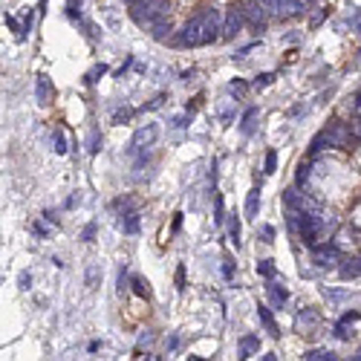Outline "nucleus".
I'll return each mask as SVG.
<instances>
[{"label": "nucleus", "mask_w": 361, "mask_h": 361, "mask_svg": "<svg viewBox=\"0 0 361 361\" xmlns=\"http://www.w3.org/2000/svg\"><path fill=\"white\" fill-rule=\"evenodd\" d=\"M243 12H246V23L257 29V32H263L266 29V18H269V12L260 6V0H252V3H246L243 6Z\"/></svg>", "instance_id": "obj_6"}, {"label": "nucleus", "mask_w": 361, "mask_h": 361, "mask_svg": "<svg viewBox=\"0 0 361 361\" xmlns=\"http://www.w3.org/2000/svg\"><path fill=\"white\" fill-rule=\"evenodd\" d=\"M32 231L38 234V237H46V234H49V229H46L43 223H35V226H32Z\"/></svg>", "instance_id": "obj_38"}, {"label": "nucleus", "mask_w": 361, "mask_h": 361, "mask_svg": "<svg viewBox=\"0 0 361 361\" xmlns=\"http://www.w3.org/2000/svg\"><path fill=\"white\" fill-rule=\"evenodd\" d=\"M303 359H306V361H327V359L332 361V359H335V353H329V350H309Z\"/></svg>", "instance_id": "obj_21"}, {"label": "nucleus", "mask_w": 361, "mask_h": 361, "mask_svg": "<svg viewBox=\"0 0 361 361\" xmlns=\"http://www.w3.org/2000/svg\"><path fill=\"white\" fill-rule=\"evenodd\" d=\"M214 202H217V217H214V220H217V223H223V197L217 194V197H214Z\"/></svg>", "instance_id": "obj_35"}, {"label": "nucleus", "mask_w": 361, "mask_h": 361, "mask_svg": "<svg viewBox=\"0 0 361 361\" xmlns=\"http://www.w3.org/2000/svg\"><path fill=\"white\" fill-rule=\"evenodd\" d=\"M335 338H341V341H344V338H350V332H347V327H344V321H341L338 327H335Z\"/></svg>", "instance_id": "obj_36"}, {"label": "nucleus", "mask_w": 361, "mask_h": 361, "mask_svg": "<svg viewBox=\"0 0 361 361\" xmlns=\"http://www.w3.org/2000/svg\"><path fill=\"white\" fill-rule=\"evenodd\" d=\"M96 231H98V226H96V223H90L84 231H81V240H84V243H90V240L96 237Z\"/></svg>", "instance_id": "obj_29"}, {"label": "nucleus", "mask_w": 361, "mask_h": 361, "mask_svg": "<svg viewBox=\"0 0 361 361\" xmlns=\"http://www.w3.org/2000/svg\"><path fill=\"white\" fill-rule=\"evenodd\" d=\"M125 231L128 234L139 231V214H128V220H125Z\"/></svg>", "instance_id": "obj_26"}, {"label": "nucleus", "mask_w": 361, "mask_h": 361, "mask_svg": "<svg viewBox=\"0 0 361 361\" xmlns=\"http://www.w3.org/2000/svg\"><path fill=\"white\" fill-rule=\"evenodd\" d=\"M104 72H107V66H104V64H98V66H96V72H93V75L98 78V75H104Z\"/></svg>", "instance_id": "obj_44"}, {"label": "nucleus", "mask_w": 361, "mask_h": 361, "mask_svg": "<svg viewBox=\"0 0 361 361\" xmlns=\"http://www.w3.org/2000/svg\"><path fill=\"white\" fill-rule=\"evenodd\" d=\"M312 260L318 263L321 269H332V266H335V263L341 260V249H338V246H332V243L315 246V252H312Z\"/></svg>", "instance_id": "obj_5"}, {"label": "nucleus", "mask_w": 361, "mask_h": 361, "mask_svg": "<svg viewBox=\"0 0 361 361\" xmlns=\"http://www.w3.org/2000/svg\"><path fill=\"white\" fill-rule=\"evenodd\" d=\"M6 23H9V26H12V29H15V32H18V35H23L21 29H18V23H15V18H9V15H6Z\"/></svg>", "instance_id": "obj_43"}, {"label": "nucleus", "mask_w": 361, "mask_h": 361, "mask_svg": "<svg viewBox=\"0 0 361 361\" xmlns=\"http://www.w3.org/2000/svg\"><path fill=\"white\" fill-rule=\"evenodd\" d=\"M359 32H361V23H359Z\"/></svg>", "instance_id": "obj_46"}, {"label": "nucleus", "mask_w": 361, "mask_h": 361, "mask_svg": "<svg viewBox=\"0 0 361 361\" xmlns=\"http://www.w3.org/2000/svg\"><path fill=\"white\" fill-rule=\"evenodd\" d=\"M130 116H133V110H119V113L113 116V125H122V122H128Z\"/></svg>", "instance_id": "obj_30"}, {"label": "nucleus", "mask_w": 361, "mask_h": 361, "mask_svg": "<svg viewBox=\"0 0 361 361\" xmlns=\"http://www.w3.org/2000/svg\"><path fill=\"white\" fill-rule=\"evenodd\" d=\"M176 286H179V289L185 286V266H179V269H176Z\"/></svg>", "instance_id": "obj_37"}, {"label": "nucleus", "mask_w": 361, "mask_h": 361, "mask_svg": "<svg viewBox=\"0 0 361 361\" xmlns=\"http://www.w3.org/2000/svg\"><path fill=\"white\" fill-rule=\"evenodd\" d=\"M257 211H260V188H252L249 197H246V217H249V220H255Z\"/></svg>", "instance_id": "obj_11"}, {"label": "nucleus", "mask_w": 361, "mask_h": 361, "mask_svg": "<svg viewBox=\"0 0 361 361\" xmlns=\"http://www.w3.org/2000/svg\"><path fill=\"white\" fill-rule=\"evenodd\" d=\"M275 170H277V153H275V150H269V153H266V165H263V173H266V176H272Z\"/></svg>", "instance_id": "obj_24"}, {"label": "nucleus", "mask_w": 361, "mask_h": 361, "mask_svg": "<svg viewBox=\"0 0 361 361\" xmlns=\"http://www.w3.org/2000/svg\"><path fill=\"white\" fill-rule=\"evenodd\" d=\"M240 234H243V229H240V220L237 217H231V223H229V237H231V243L240 249Z\"/></svg>", "instance_id": "obj_22"}, {"label": "nucleus", "mask_w": 361, "mask_h": 361, "mask_svg": "<svg viewBox=\"0 0 361 361\" xmlns=\"http://www.w3.org/2000/svg\"><path fill=\"white\" fill-rule=\"evenodd\" d=\"M341 321H344V324H350V321H359V312H347V315H344Z\"/></svg>", "instance_id": "obj_42"}, {"label": "nucleus", "mask_w": 361, "mask_h": 361, "mask_svg": "<svg viewBox=\"0 0 361 361\" xmlns=\"http://www.w3.org/2000/svg\"><path fill=\"white\" fill-rule=\"evenodd\" d=\"M257 116H260V110H257V107H249V110L243 113V122H240V130H243L246 136H249V133L255 130V122H257Z\"/></svg>", "instance_id": "obj_13"}, {"label": "nucleus", "mask_w": 361, "mask_h": 361, "mask_svg": "<svg viewBox=\"0 0 361 361\" xmlns=\"http://www.w3.org/2000/svg\"><path fill=\"white\" fill-rule=\"evenodd\" d=\"M98 280H101V269H98L96 263H90V266H87V275H84V286L87 289H96Z\"/></svg>", "instance_id": "obj_14"}, {"label": "nucleus", "mask_w": 361, "mask_h": 361, "mask_svg": "<svg viewBox=\"0 0 361 361\" xmlns=\"http://www.w3.org/2000/svg\"><path fill=\"white\" fill-rule=\"evenodd\" d=\"M263 243H275V229L272 226H263Z\"/></svg>", "instance_id": "obj_33"}, {"label": "nucleus", "mask_w": 361, "mask_h": 361, "mask_svg": "<svg viewBox=\"0 0 361 361\" xmlns=\"http://www.w3.org/2000/svg\"><path fill=\"white\" fill-rule=\"evenodd\" d=\"M356 359H361V350H359V356H356Z\"/></svg>", "instance_id": "obj_45"}, {"label": "nucleus", "mask_w": 361, "mask_h": 361, "mask_svg": "<svg viewBox=\"0 0 361 361\" xmlns=\"http://www.w3.org/2000/svg\"><path fill=\"white\" fill-rule=\"evenodd\" d=\"M35 96H38L41 104H49V101H52V87H49V78H46V75H38V81H35Z\"/></svg>", "instance_id": "obj_10"}, {"label": "nucleus", "mask_w": 361, "mask_h": 361, "mask_svg": "<svg viewBox=\"0 0 361 361\" xmlns=\"http://www.w3.org/2000/svg\"><path fill=\"white\" fill-rule=\"evenodd\" d=\"M159 139V128L156 125H145L133 133V148H150L153 142Z\"/></svg>", "instance_id": "obj_7"}, {"label": "nucleus", "mask_w": 361, "mask_h": 361, "mask_svg": "<svg viewBox=\"0 0 361 361\" xmlns=\"http://www.w3.org/2000/svg\"><path fill=\"white\" fill-rule=\"evenodd\" d=\"M303 12H306V0H280L277 18H300Z\"/></svg>", "instance_id": "obj_8"}, {"label": "nucleus", "mask_w": 361, "mask_h": 361, "mask_svg": "<svg viewBox=\"0 0 361 361\" xmlns=\"http://www.w3.org/2000/svg\"><path fill=\"white\" fill-rule=\"evenodd\" d=\"M306 179H309V162H300L297 165V173H295V185H306Z\"/></svg>", "instance_id": "obj_23"}, {"label": "nucleus", "mask_w": 361, "mask_h": 361, "mask_svg": "<svg viewBox=\"0 0 361 361\" xmlns=\"http://www.w3.org/2000/svg\"><path fill=\"white\" fill-rule=\"evenodd\" d=\"M243 23H246V12H243V6H231V9H226L220 38H223V41H234V38H237V32L243 29Z\"/></svg>", "instance_id": "obj_3"}, {"label": "nucleus", "mask_w": 361, "mask_h": 361, "mask_svg": "<svg viewBox=\"0 0 361 361\" xmlns=\"http://www.w3.org/2000/svg\"><path fill=\"white\" fill-rule=\"evenodd\" d=\"M257 275H260V277H269V280H272V277L277 275L275 263H272V260H257Z\"/></svg>", "instance_id": "obj_19"}, {"label": "nucleus", "mask_w": 361, "mask_h": 361, "mask_svg": "<svg viewBox=\"0 0 361 361\" xmlns=\"http://www.w3.org/2000/svg\"><path fill=\"white\" fill-rule=\"evenodd\" d=\"M130 15L139 26L150 29L156 21L168 18V0H136V3H130Z\"/></svg>", "instance_id": "obj_2"}, {"label": "nucleus", "mask_w": 361, "mask_h": 361, "mask_svg": "<svg viewBox=\"0 0 361 361\" xmlns=\"http://www.w3.org/2000/svg\"><path fill=\"white\" fill-rule=\"evenodd\" d=\"M272 81H275V72H263V75L255 78V90H263V87H269Z\"/></svg>", "instance_id": "obj_25"}, {"label": "nucleus", "mask_w": 361, "mask_h": 361, "mask_svg": "<svg viewBox=\"0 0 361 361\" xmlns=\"http://www.w3.org/2000/svg\"><path fill=\"white\" fill-rule=\"evenodd\" d=\"M150 32H153V38H156V41H165V38H168V32H170V23H168V18L156 21L153 26H150Z\"/></svg>", "instance_id": "obj_17"}, {"label": "nucleus", "mask_w": 361, "mask_h": 361, "mask_svg": "<svg viewBox=\"0 0 361 361\" xmlns=\"http://www.w3.org/2000/svg\"><path fill=\"white\" fill-rule=\"evenodd\" d=\"M29 29H32V12H29V15H26V21H23V38H26V32H29Z\"/></svg>", "instance_id": "obj_39"}, {"label": "nucleus", "mask_w": 361, "mask_h": 361, "mask_svg": "<svg viewBox=\"0 0 361 361\" xmlns=\"http://www.w3.org/2000/svg\"><path fill=\"white\" fill-rule=\"evenodd\" d=\"M266 292H269V300H272L275 306H283V303L289 300V292L280 289V286H266Z\"/></svg>", "instance_id": "obj_16"}, {"label": "nucleus", "mask_w": 361, "mask_h": 361, "mask_svg": "<svg viewBox=\"0 0 361 361\" xmlns=\"http://www.w3.org/2000/svg\"><path fill=\"white\" fill-rule=\"evenodd\" d=\"M90 145H93V153H96V150H98V145H101V136H96V133H93V139H90Z\"/></svg>", "instance_id": "obj_40"}, {"label": "nucleus", "mask_w": 361, "mask_h": 361, "mask_svg": "<svg viewBox=\"0 0 361 361\" xmlns=\"http://www.w3.org/2000/svg\"><path fill=\"white\" fill-rule=\"evenodd\" d=\"M55 153H58V156H64L66 153V139H64L61 130H55Z\"/></svg>", "instance_id": "obj_27"}, {"label": "nucleus", "mask_w": 361, "mask_h": 361, "mask_svg": "<svg viewBox=\"0 0 361 361\" xmlns=\"http://www.w3.org/2000/svg\"><path fill=\"white\" fill-rule=\"evenodd\" d=\"M257 318H260V324H263V327H266V329H269V332H272V335H280V332H277V324H275V318H272V312H269V306H257Z\"/></svg>", "instance_id": "obj_12"}, {"label": "nucleus", "mask_w": 361, "mask_h": 361, "mask_svg": "<svg viewBox=\"0 0 361 361\" xmlns=\"http://www.w3.org/2000/svg\"><path fill=\"white\" fill-rule=\"evenodd\" d=\"M283 202H286V208H295V211H306V199L297 194V188H286L283 191Z\"/></svg>", "instance_id": "obj_9"}, {"label": "nucleus", "mask_w": 361, "mask_h": 361, "mask_svg": "<svg viewBox=\"0 0 361 361\" xmlns=\"http://www.w3.org/2000/svg\"><path fill=\"white\" fill-rule=\"evenodd\" d=\"M324 136H327L329 148H347V145H350V139H353L350 125H344V122H332L329 128L324 130Z\"/></svg>", "instance_id": "obj_4"}, {"label": "nucleus", "mask_w": 361, "mask_h": 361, "mask_svg": "<svg viewBox=\"0 0 361 361\" xmlns=\"http://www.w3.org/2000/svg\"><path fill=\"white\" fill-rule=\"evenodd\" d=\"M229 90H231V96H237V98H240V96L246 93V84H243V81H231V87H229Z\"/></svg>", "instance_id": "obj_32"}, {"label": "nucleus", "mask_w": 361, "mask_h": 361, "mask_svg": "<svg viewBox=\"0 0 361 361\" xmlns=\"http://www.w3.org/2000/svg\"><path fill=\"white\" fill-rule=\"evenodd\" d=\"M350 133H353V139H359L361 142V119H356V122L350 125Z\"/></svg>", "instance_id": "obj_34"}, {"label": "nucleus", "mask_w": 361, "mask_h": 361, "mask_svg": "<svg viewBox=\"0 0 361 361\" xmlns=\"http://www.w3.org/2000/svg\"><path fill=\"white\" fill-rule=\"evenodd\" d=\"M217 32H223L220 9H202L182 26V32L173 38V43L176 46H205L217 38Z\"/></svg>", "instance_id": "obj_1"}, {"label": "nucleus", "mask_w": 361, "mask_h": 361, "mask_svg": "<svg viewBox=\"0 0 361 361\" xmlns=\"http://www.w3.org/2000/svg\"><path fill=\"white\" fill-rule=\"evenodd\" d=\"M162 101H165V96H156V98H153V101L148 104V110H156V107L162 104Z\"/></svg>", "instance_id": "obj_41"}, {"label": "nucleus", "mask_w": 361, "mask_h": 361, "mask_svg": "<svg viewBox=\"0 0 361 361\" xmlns=\"http://www.w3.org/2000/svg\"><path fill=\"white\" fill-rule=\"evenodd\" d=\"M306 3H312V0H306Z\"/></svg>", "instance_id": "obj_47"}, {"label": "nucleus", "mask_w": 361, "mask_h": 361, "mask_svg": "<svg viewBox=\"0 0 361 361\" xmlns=\"http://www.w3.org/2000/svg\"><path fill=\"white\" fill-rule=\"evenodd\" d=\"M240 350H243L240 359H246L249 353H257V350H260V338H255V335H243V338H240Z\"/></svg>", "instance_id": "obj_15"}, {"label": "nucleus", "mask_w": 361, "mask_h": 361, "mask_svg": "<svg viewBox=\"0 0 361 361\" xmlns=\"http://www.w3.org/2000/svg\"><path fill=\"white\" fill-rule=\"evenodd\" d=\"M260 6H263L269 15H280V0H260Z\"/></svg>", "instance_id": "obj_28"}, {"label": "nucleus", "mask_w": 361, "mask_h": 361, "mask_svg": "<svg viewBox=\"0 0 361 361\" xmlns=\"http://www.w3.org/2000/svg\"><path fill=\"white\" fill-rule=\"evenodd\" d=\"M18 286H21V289H29V286H32V275H29V272H21V275H18Z\"/></svg>", "instance_id": "obj_31"}, {"label": "nucleus", "mask_w": 361, "mask_h": 361, "mask_svg": "<svg viewBox=\"0 0 361 361\" xmlns=\"http://www.w3.org/2000/svg\"><path fill=\"white\" fill-rule=\"evenodd\" d=\"M359 275H361V257L350 260V266L341 269V277H347V280H350V277H359Z\"/></svg>", "instance_id": "obj_20"}, {"label": "nucleus", "mask_w": 361, "mask_h": 361, "mask_svg": "<svg viewBox=\"0 0 361 361\" xmlns=\"http://www.w3.org/2000/svg\"><path fill=\"white\" fill-rule=\"evenodd\" d=\"M130 283H133V292L139 297H150V286H148V280H142L139 275H133L130 277Z\"/></svg>", "instance_id": "obj_18"}]
</instances>
